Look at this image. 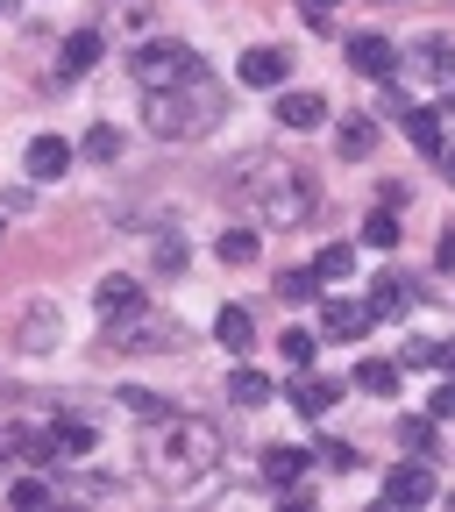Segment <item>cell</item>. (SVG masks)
<instances>
[{"label":"cell","instance_id":"obj_1","mask_svg":"<svg viewBox=\"0 0 455 512\" xmlns=\"http://www.w3.org/2000/svg\"><path fill=\"white\" fill-rule=\"evenodd\" d=\"M221 470V434L207 420H185V413H164L157 420V441H150V477L171 484V491H192Z\"/></svg>","mask_w":455,"mask_h":512},{"label":"cell","instance_id":"obj_2","mask_svg":"<svg viewBox=\"0 0 455 512\" xmlns=\"http://www.w3.org/2000/svg\"><path fill=\"white\" fill-rule=\"evenodd\" d=\"M143 114H150V136H164V143H192V136H214V128H221L228 93H221V79L192 72V79H178V86H157V93L143 100Z\"/></svg>","mask_w":455,"mask_h":512},{"label":"cell","instance_id":"obj_3","mask_svg":"<svg viewBox=\"0 0 455 512\" xmlns=\"http://www.w3.org/2000/svg\"><path fill=\"white\" fill-rule=\"evenodd\" d=\"M242 200H249L256 214H271V221H306L320 192H313L306 171H285V164H264V157H256L249 178H242Z\"/></svg>","mask_w":455,"mask_h":512},{"label":"cell","instance_id":"obj_4","mask_svg":"<svg viewBox=\"0 0 455 512\" xmlns=\"http://www.w3.org/2000/svg\"><path fill=\"white\" fill-rule=\"evenodd\" d=\"M128 72H136L143 93H157V86H178V79H192V72H207V64L192 57L185 43H143L136 57H128Z\"/></svg>","mask_w":455,"mask_h":512},{"label":"cell","instance_id":"obj_5","mask_svg":"<svg viewBox=\"0 0 455 512\" xmlns=\"http://www.w3.org/2000/svg\"><path fill=\"white\" fill-rule=\"evenodd\" d=\"M185 335L171 328V320H157V313H114V349H136V356H157V349H178Z\"/></svg>","mask_w":455,"mask_h":512},{"label":"cell","instance_id":"obj_6","mask_svg":"<svg viewBox=\"0 0 455 512\" xmlns=\"http://www.w3.org/2000/svg\"><path fill=\"white\" fill-rule=\"evenodd\" d=\"M370 306H356V299H320V335L328 342H363L370 335Z\"/></svg>","mask_w":455,"mask_h":512},{"label":"cell","instance_id":"obj_7","mask_svg":"<svg viewBox=\"0 0 455 512\" xmlns=\"http://www.w3.org/2000/svg\"><path fill=\"white\" fill-rule=\"evenodd\" d=\"M441 484L427 463H399V470H384V505H427Z\"/></svg>","mask_w":455,"mask_h":512},{"label":"cell","instance_id":"obj_8","mask_svg":"<svg viewBox=\"0 0 455 512\" xmlns=\"http://www.w3.org/2000/svg\"><path fill=\"white\" fill-rule=\"evenodd\" d=\"M72 157H79V150L64 143V136H36V143H29V157H22V171H29L36 185H50V178L72 171Z\"/></svg>","mask_w":455,"mask_h":512},{"label":"cell","instance_id":"obj_9","mask_svg":"<svg viewBox=\"0 0 455 512\" xmlns=\"http://www.w3.org/2000/svg\"><path fill=\"white\" fill-rule=\"evenodd\" d=\"M235 72H242V86H285V79H292V57L271 50V43H256V50H242Z\"/></svg>","mask_w":455,"mask_h":512},{"label":"cell","instance_id":"obj_10","mask_svg":"<svg viewBox=\"0 0 455 512\" xmlns=\"http://www.w3.org/2000/svg\"><path fill=\"white\" fill-rule=\"evenodd\" d=\"M349 64H356L363 79H392V64H399V50L384 43V36H370V29H363V36H349Z\"/></svg>","mask_w":455,"mask_h":512},{"label":"cell","instance_id":"obj_11","mask_svg":"<svg viewBox=\"0 0 455 512\" xmlns=\"http://www.w3.org/2000/svg\"><path fill=\"white\" fill-rule=\"evenodd\" d=\"M413 79H427V86H455V50H448L441 36H427V43L413 50Z\"/></svg>","mask_w":455,"mask_h":512},{"label":"cell","instance_id":"obj_12","mask_svg":"<svg viewBox=\"0 0 455 512\" xmlns=\"http://www.w3.org/2000/svg\"><path fill=\"white\" fill-rule=\"evenodd\" d=\"M306 463H313V456H306V448H292V441H285V448H264V477H271L278 491H299Z\"/></svg>","mask_w":455,"mask_h":512},{"label":"cell","instance_id":"obj_13","mask_svg":"<svg viewBox=\"0 0 455 512\" xmlns=\"http://www.w3.org/2000/svg\"><path fill=\"white\" fill-rule=\"evenodd\" d=\"M57 335H64V313H57V306H36V313L22 320V349H29V356L57 349Z\"/></svg>","mask_w":455,"mask_h":512},{"label":"cell","instance_id":"obj_14","mask_svg":"<svg viewBox=\"0 0 455 512\" xmlns=\"http://www.w3.org/2000/svg\"><path fill=\"white\" fill-rule=\"evenodd\" d=\"M214 342H221L228 356H242V349L256 342V320H249V306H221V320H214Z\"/></svg>","mask_w":455,"mask_h":512},{"label":"cell","instance_id":"obj_15","mask_svg":"<svg viewBox=\"0 0 455 512\" xmlns=\"http://www.w3.org/2000/svg\"><path fill=\"white\" fill-rule=\"evenodd\" d=\"M100 29H72V36H64V79H79V72H93V64H100Z\"/></svg>","mask_w":455,"mask_h":512},{"label":"cell","instance_id":"obj_16","mask_svg":"<svg viewBox=\"0 0 455 512\" xmlns=\"http://www.w3.org/2000/svg\"><path fill=\"white\" fill-rule=\"evenodd\" d=\"M406 306H413V285H406L399 271H384V278L370 285V313H384V320H399Z\"/></svg>","mask_w":455,"mask_h":512},{"label":"cell","instance_id":"obj_17","mask_svg":"<svg viewBox=\"0 0 455 512\" xmlns=\"http://www.w3.org/2000/svg\"><path fill=\"white\" fill-rule=\"evenodd\" d=\"M335 399H342V384H335V377H306V384H292V406H299L306 420H320Z\"/></svg>","mask_w":455,"mask_h":512},{"label":"cell","instance_id":"obj_18","mask_svg":"<svg viewBox=\"0 0 455 512\" xmlns=\"http://www.w3.org/2000/svg\"><path fill=\"white\" fill-rule=\"evenodd\" d=\"M278 121L285 128H320V121H328V100H320V93H285L278 100Z\"/></svg>","mask_w":455,"mask_h":512},{"label":"cell","instance_id":"obj_19","mask_svg":"<svg viewBox=\"0 0 455 512\" xmlns=\"http://www.w3.org/2000/svg\"><path fill=\"white\" fill-rule=\"evenodd\" d=\"M406 136H413V150L441 157V107H406Z\"/></svg>","mask_w":455,"mask_h":512},{"label":"cell","instance_id":"obj_20","mask_svg":"<svg viewBox=\"0 0 455 512\" xmlns=\"http://www.w3.org/2000/svg\"><path fill=\"white\" fill-rule=\"evenodd\" d=\"M93 299H100V313L114 320V313H136V306H143V285H136V278H100Z\"/></svg>","mask_w":455,"mask_h":512},{"label":"cell","instance_id":"obj_21","mask_svg":"<svg viewBox=\"0 0 455 512\" xmlns=\"http://www.w3.org/2000/svg\"><path fill=\"white\" fill-rule=\"evenodd\" d=\"M50 441H57V463L93 456V427H86V420H57V427H50Z\"/></svg>","mask_w":455,"mask_h":512},{"label":"cell","instance_id":"obj_22","mask_svg":"<svg viewBox=\"0 0 455 512\" xmlns=\"http://www.w3.org/2000/svg\"><path fill=\"white\" fill-rule=\"evenodd\" d=\"M278 299H285V306H313V299H320V271H313V264H306V271H299V264L278 271Z\"/></svg>","mask_w":455,"mask_h":512},{"label":"cell","instance_id":"obj_23","mask_svg":"<svg viewBox=\"0 0 455 512\" xmlns=\"http://www.w3.org/2000/svg\"><path fill=\"white\" fill-rule=\"evenodd\" d=\"M335 150H342V157H370V150H377V121L349 114V121L335 128Z\"/></svg>","mask_w":455,"mask_h":512},{"label":"cell","instance_id":"obj_24","mask_svg":"<svg viewBox=\"0 0 455 512\" xmlns=\"http://www.w3.org/2000/svg\"><path fill=\"white\" fill-rule=\"evenodd\" d=\"M214 256L228 271H242V264H256V228H221V242H214Z\"/></svg>","mask_w":455,"mask_h":512},{"label":"cell","instance_id":"obj_25","mask_svg":"<svg viewBox=\"0 0 455 512\" xmlns=\"http://www.w3.org/2000/svg\"><path fill=\"white\" fill-rule=\"evenodd\" d=\"M313 271H320V285H342V278H356V249L349 242H328L313 256Z\"/></svg>","mask_w":455,"mask_h":512},{"label":"cell","instance_id":"obj_26","mask_svg":"<svg viewBox=\"0 0 455 512\" xmlns=\"http://www.w3.org/2000/svg\"><path fill=\"white\" fill-rule=\"evenodd\" d=\"M228 399H235V406H271V377L242 363V370L228 377Z\"/></svg>","mask_w":455,"mask_h":512},{"label":"cell","instance_id":"obj_27","mask_svg":"<svg viewBox=\"0 0 455 512\" xmlns=\"http://www.w3.org/2000/svg\"><path fill=\"white\" fill-rule=\"evenodd\" d=\"M121 413H136V420H164V392H150V384H121Z\"/></svg>","mask_w":455,"mask_h":512},{"label":"cell","instance_id":"obj_28","mask_svg":"<svg viewBox=\"0 0 455 512\" xmlns=\"http://www.w3.org/2000/svg\"><path fill=\"white\" fill-rule=\"evenodd\" d=\"M399 235H406V228H399L392 207H377V214L363 221V242H370V249H399Z\"/></svg>","mask_w":455,"mask_h":512},{"label":"cell","instance_id":"obj_29","mask_svg":"<svg viewBox=\"0 0 455 512\" xmlns=\"http://www.w3.org/2000/svg\"><path fill=\"white\" fill-rule=\"evenodd\" d=\"M79 150H86L93 164H114V157H121V128H114V121H100V128H86V143H79Z\"/></svg>","mask_w":455,"mask_h":512},{"label":"cell","instance_id":"obj_30","mask_svg":"<svg viewBox=\"0 0 455 512\" xmlns=\"http://www.w3.org/2000/svg\"><path fill=\"white\" fill-rule=\"evenodd\" d=\"M356 384H363L370 399H392V392H399V370H392V363H356Z\"/></svg>","mask_w":455,"mask_h":512},{"label":"cell","instance_id":"obj_31","mask_svg":"<svg viewBox=\"0 0 455 512\" xmlns=\"http://www.w3.org/2000/svg\"><path fill=\"white\" fill-rule=\"evenodd\" d=\"M313 349H320V335H306V328H285V335H278V356H285L292 370H306V363H313Z\"/></svg>","mask_w":455,"mask_h":512},{"label":"cell","instance_id":"obj_32","mask_svg":"<svg viewBox=\"0 0 455 512\" xmlns=\"http://www.w3.org/2000/svg\"><path fill=\"white\" fill-rule=\"evenodd\" d=\"M192 264V249H185V235H157V271L171 278V271H185Z\"/></svg>","mask_w":455,"mask_h":512},{"label":"cell","instance_id":"obj_33","mask_svg":"<svg viewBox=\"0 0 455 512\" xmlns=\"http://www.w3.org/2000/svg\"><path fill=\"white\" fill-rule=\"evenodd\" d=\"M399 441L413 448V456H434V413L427 420H399Z\"/></svg>","mask_w":455,"mask_h":512},{"label":"cell","instance_id":"obj_34","mask_svg":"<svg viewBox=\"0 0 455 512\" xmlns=\"http://www.w3.org/2000/svg\"><path fill=\"white\" fill-rule=\"evenodd\" d=\"M320 463H328V470H342V477H349V470H356L363 456H356V448H349V441H320Z\"/></svg>","mask_w":455,"mask_h":512},{"label":"cell","instance_id":"obj_35","mask_svg":"<svg viewBox=\"0 0 455 512\" xmlns=\"http://www.w3.org/2000/svg\"><path fill=\"white\" fill-rule=\"evenodd\" d=\"M8 498H15V505H50V484H36V477H22V484H8Z\"/></svg>","mask_w":455,"mask_h":512},{"label":"cell","instance_id":"obj_36","mask_svg":"<svg viewBox=\"0 0 455 512\" xmlns=\"http://www.w3.org/2000/svg\"><path fill=\"white\" fill-rule=\"evenodd\" d=\"M427 413H434V420H455V377H448V384H441V392L427 399Z\"/></svg>","mask_w":455,"mask_h":512},{"label":"cell","instance_id":"obj_37","mask_svg":"<svg viewBox=\"0 0 455 512\" xmlns=\"http://www.w3.org/2000/svg\"><path fill=\"white\" fill-rule=\"evenodd\" d=\"M434 164H441V178H455V150H448V143H441V157H434Z\"/></svg>","mask_w":455,"mask_h":512},{"label":"cell","instance_id":"obj_38","mask_svg":"<svg viewBox=\"0 0 455 512\" xmlns=\"http://www.w3.org/2000/svg\"><path fill=\"white\" fill-rule=\"evenodd\" d=\"M434 363H441V370L455 377V342H441V356H434Z\"/></svg>","mask_w":455,"mask_h":512},{"label":"cell","instance_id":"obj_39","mask_svg":"<svg viewBox=\"0 0 455 512\" xmlns=\"http://www.w3.org/2000/svg\"><path fill=\"white\" fill-rule=\"evenodd\" d=\"M306 8H313V22H320V15H328V8H335V0H306Z\"/></svg>","mask_w":455,"mask_h":512},{"label":"cell","instance_id":"obj_40","mask_svg":"<svg viewBox=\"0 0 455 512\" xmlns=\"http://www.w3.org/2000/svg\"><path fill=\"white\" fill-rule=\"evenodd\" d=\"M0 15H8V0H0Z\"/></svg>","mask_w":455,"mask_h":512}]
</instances>
